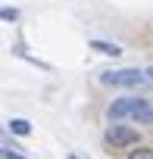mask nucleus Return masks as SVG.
I'll list each match as a JSON object with an SVG mask.
<instances>
[{"mask_svg":"<svg viewBox=\"0 0 153 159\" xmlns=\"http://www.w3.org/2000/svg\"><path fill=\"white\" fill-rule=\"evenodd\" d=\"M100 81L109 88H141L147 84V75L137 69H113V72H100Z\"/></svg>","mask_w":153,"mask_h":159,"instance_id":"f03ea898","label":"nucleus"},{"mask_svg":"<svg viewBox=\"0 0 153 159\" xmlns=\"http://www.w3.org/2000/svg\"><path fill=\"white\" fill-rule=\"evenodd\" d=\"M69 159H81V156H75V153H72V156H69Z\"/></svg>","mask_w":153,"mask_h":159,"instance_id":"9d476101","label":"nucleus"},{"mask_svg":"<svg viewBox=\"0 0 153 159\" xmlns=\"http://www.w3.org/2000/svg\"><path fill=\"white\" fill-rule=\"evenodd\" d=\"M10 131H13L16 137H28V134H31V122H28V119H13V122H10Z\"/></svg>","mask_w":153,"mask_h":159,"instance_id":"39448f33","label":"nucleus"},{"mask_svg":"<svg viewBox=\"0 0 153 159\" xmlns=\"http://www.w3.org/2000/svg\"><path fill=\"white\" fill-rule=\"evenodd\" d=\"M91 50H97L103 56H122V47L113 44V41H91Z\"/></svg>","mask_w":153,"mask_h":159,"instance_id":"20e7f679","label":"nucleus"},{"mask_svg":"<svg viewBox=\"0 0 153 159\" xmlns=\"http://www.w3.org/2000/svg\"><path fill=\"white\" fill-rule=\"evenodd\" d=\"M109 122H144L153 125V103L147 97H119L106 109Z\"/></svg>","mask_w":153,"mask_h":159,"instance_id":"f257e3e1","label":"nucleus"},{"mask_svg":"<svg viewBox=\"0 0 153 159\" xmlns=\"http://www.w3.org/2000/svg\"><path fill=\"white\" fill-rule=\"evenodd\" d=\"M3 159H25V156L16 153V150H3Z\"/></svg>","mask_w":153,"mask_h":159,"instance_id":"6e6552de","label":"nucleus"},{"mask_svg":"<svg viewBox=\"0 0 153 159\" xmlns=\"http://www.w3.org/2000/svg\"><path fill=\"white\" fill-rule=\"evenodd\" d=\"M128 159H153V150L150 147H141V150H131Z\"/></svg>","mask_w":153,"mask_h":159,"instance_id":"423d86ee","label":"nucleus"},{"mask_svg":"<svg viewBox=\"0 0 153 159\" xmlns=\"http://www.w3.org/2000/svg\"><path fill=\"white\" fill-rule=\"evenodd\" d=\"M106 143L109 147H131V143H137L141 140V134L131 128V125H125V122H113L109 128H106Z\"/></svg>","mask_w":153,"mask_h":159,"instance_id":"7ed1b4c3","label":"nucleus"},{"mask_svg":"<svg viewBox=\"0 0 153 159\" xmlns=\"http://www.w3.org/2000/svg\"><path fill=\"white\" fill-rule=\"evenodd\" d=\"M144 75H147V81H150V84H153V66H150V69H147V72H144Z\"/></svg>","mask_w":153,"mask_h":159,"instance_id":"1a4fd4ad","label":"nucleus"},{"mask_svg":"<svg viewBox=\"0 0 153 159\" xmlns=\"http://www.w3.org/2000/svg\"><path fill=\"white\" fill-rule=\"evenodd\" d=\"M0 159H3V150H0Z\"/></svg>","mask_w":153,"mask_h":159,"instance_id":"9b49d317","label":"nucleus"},{"mask_svg":"<svg viewBox=\"0 0 153 159\" xmlns=\"http://www.w3.org/2000/svg\"><path fill=\"white\" fill-rule=\"evenodd\" d=\"M0 19H7V22H16V19H19V10H13V7L0 10Z\"/></svg>","mask_w":153,"mask_h":159,"instance_id":"0eeeda50","label":"nucleus"}]
</instances>
